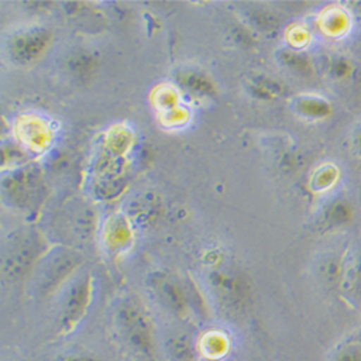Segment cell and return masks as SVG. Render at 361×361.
Wrapping results in <instances>:
<instances>
[{
    "mask_svg": "<svg viewBox=\"0 0 361 361\" xmlns=\"http://www.w3.org/2000/svg\"><path fill=\"white\" fill-rule=\"evenodd\" d=\"M114 321L120 337L132 351L154 358L157 351L154 326L139 304L126 300L117 308Z\"/></svg>",
    "mask_w": 361,
    "mask_h": 361,
    "instance_id": "obj_1",
    "label": "cell"
},
{
    "mask_svg": "<svg viewBox=\"0 0 361 361\" xmlns=\"http://www.w3.org/2000/svg\"><path fill=\"white\" fill-rule=\"evenodd\" d=\"M208 283L219 302L228 311H242L252 298L249 279L234 270H214L208 275Z\"/></svg>",
    "mask_w": 361,
    "mask_h": 361,
    "instance_id": "obj_2",
    "label": "cell"
},
{
    "mask_svg": "<svg viewBox=\"0 0 361 361\" xmlns=\"http://www.w3.org/2000/svg\"><path fill=\"white\" fill-rule=\"evenodd\" d=\"M149 286L152 289L158 302L175 315H184L188 308L184 288L171 275L157 272L150 275Z\"/></svg>",
    "mask_w": 361,
    "mask_h": 361,
    "instance_id": "obj_3",
    "label": "cell"
},
{
    "mask_svg": "<svg viewBox=\"0 0 361 361\" xmlns=\"http://www.w3.org/2000/svg\"><path fill=\"white\" fill-rule=\"evenodd\" d=\"M39 255L38 242L34 238H26L22 243L9 250L4 257V276L8 281H18L23 278L35 264Z\"/></svg>",
    "mask_w": 361,
    "mask_h": 361,
    "instance_id": "obj_4",
    "label": "cell"
},
{
    "mask_svg": "<svg viewBox=\"0 0 361 361\" xmlns=\"http://www.w3.org/2000/svg\"><path fill=\"white\" fill-rule=\"evenodd\" d=\"M90 296H92V288H90L88 279L77 281L67 292L61 312V324L66 333H70L85 315Z\"/></svg>",
    "mask_w": 361,
    "mask_h": 361,
    "instance_id": "obj_5",
    "label": "cell"
},
{
    "mask_svg": "<svg viewBox=\"0 0 361 361\" xmlns=\"http://www.w3.org/2000/svg\"><path fill=\"white\" fill-rule=\"evenodd\" d=\"M51 34L47 29H31V31L16 35L9 44V52L15 61L20 64L37 59L48 47Z\"/></svg>",
    "mask_w": 361,
    "mask_h": 361,
    "instance_id": "obj_6",
    "label": "cell"
},
{
    "mask_svg": "<svg viewBox=\"0 0 361 361\" xmlns=\"http://www.w3.org/2000/svg\"><path fill=\"white\" fill-rule=\"evenodd\" d=\"M340 288L353 304H361V249H355L343 260Z\"/></svg>",
    "mask_w": 361,
    "mask_h": 361,
    "instance_id": "obj_7",
    "label": "cell"
},
{
    "mask_svg": "<svg viewBox=\"0 0 361 361\" xmlns=\"http://www.w3.org/2000/svg\"><path fill=\"white\" fill-rule=\"evenodd\" d=\"M74 266H75V262L73 260L71 256H67V255L52 256L41 270V275H39L41 289L44 292H48L49 289H52L55 285L64 281V278L71 274Z\"/></svg>",
    "mask_w": 361,
    "mask_h": 361,
    "instance_id": "obj_8",
    "label": "cell"
},
{
    "mask_svg": "<svg viewBox=\"0 0 361 361\" xmlns=\"http://www.w3.org/2000/svg\"><path fill=\"white\" fill-rule=\"evenodd\" d=\"M179 82L188 90H191L192 93L200 94V96H212L216 93V88L213 81L209 80L207 75L201 73H194V71H185L180 74Z\"/></svg>",
    "mask_w": 361,
    "mask_h": 361,
    "instance_id": "obj_9",
    "label": "cell"
},
{
    "mask_svg": "<svg viewBox=\"0 0 361 361\" xmlns=\"http://www.w3.org/2000/svg\"><path fill=\"white\" fill-rule=\"evenodd\" d=\"M278 59L281 61L282 66L289 68L290 71L296 74H310L312 71L311 61L305 54H300L292 49H283L278 54Z\"/></svg>",
    "mask_w": 361,
    "mask_h": 361,
    "instance_id": "obj_10",
    "label": "cell"
},
{
    "mask_svg": "<svg viewBox=\"0 0 361 361\" xmlns=\"http://www.w3.org/2000/svg\"><path fill=\"white\" fill-rule=\"evenodd\" d=\"M253 92L257 93L260 99L272 100L281 97L285 93V87L275 78L260 75L253 78Z\"/></svg>",
    "mask_w": 361,
    "mask_h": 361,
    "instance_id": "obj_11",
    "label": "cell"
},
{
    "mask_svg": "<svg viewBox=\"0 0 361 361\" xmlns=\"http://www.w3.org/2000/svg\"><path fill=\"white\" fill-rule=\"evenodd\" d=\"M247 16L252 25L259 27L260 31H266V32L276 31V29L281 27V23H282L281 18L276 13L270 12L267 9H252L247 12Z\"/></svg>",
    "mask_w": 361,
    "mask_h": 361,
    "instance_id": "obj_12",
    "label": "cell"
},
{
    "mask_svg": "<svg viewBox=\"0 0 361 361\" xmlns=\"http://www.w3.org/2000/svg\"><path fill=\"white\" fill-rule=\"evenodd\" d=\"M168 351L173 361H195L194 345L185 336H176L169 340Z\"/></svg>",
    "mask_w": 361,
    "mask_h": 361,
    "instance_id": "obj_13",
    "label": "cell"
},
{
    "mask_svg": "<svg viewBox=\"0 0 361 361\" xmlns=\"http://www.w3.org/2000/svg\"><path fill=\"white\" fill-rule=\"evenodd\" d=\"M298 111L307 117L322 118L331 114V106L328 102L317 97H304L298 102Z\"/></svg>",
    "mask_w": 361,
    "mask_h": 361,
    "instance_id": "obj_14",
    "label": "cell"
},
{
    "mask_svg": "<svg viewBox=\"0 0 361 361\" xmlns=\"http://www.w3.org/2000/svg\"><path fill=\"white\" fill-rule=\"evenodd\" d=\"M331 361H361V343L347 341L338 345Z\"/></svg>",
    "mask_w": 361,
    "mask_h": 361,
    "instance_id": "obj_15",
    "label": "cell"
},
{
    "mask_svg": "<svg viewBox=\"0 0 361 361\" xmlns=\"http://www.w3.org/2000/svg\"><path fill=\"white\" fill-rule=\"evenodd\" d=\"M328 220L333 223L334 226H341V224H347L351 217H353V209L347 202L338 201L336 202L333 207H331L329 213H328Z\"/></svg>",
    "mask_w": 361,
    "mask_h": 361,
    "instance_id": "obj_16",
    "label": "cell"
},
{
    "mask_svg": "<svg viewBox=\"0 0 361 361\" xmlns=\"http://www.w3.org/2000/svg\"><path fill=\"white\" fill-rule=\"evenodd\" d=\"M331 74H333L336 78H344L350 74L351 66L344 58H336L333 63H331Z\"/></svg>",
    "mask_w": 361,
    "mask_h": 361,
    "instance_id": "obj_17",
    "label": "cell"
},
{
    "mask_svg": "<svg viewBox=\"0 0 361 361\" xmlns=\"http://www.w3.org/2000/svg\"><path fill=\"white\" fill-rule=\"evenodd\" d=\"M354 146L357 149L358 155L361 157V128H358V130H357V133L354 136Z\"/></svg>",
    "mask_w": 361,
    "mask_h": 361,
    "instance_id": "obj_18",
    "label": "cell"
},
{
    "mask_svg": "<svg viewBox=\"0 0 361 361\" xmlns=\"http://www.w3.org/2000/svg\"><path fill=\"white\" fill-rule=\"evenodd\" d=\"M353 11H354V13H355V16H357V20L358 22H361V2H355V4H353Z\"/></svg>",
    "mask_w": 361,
    "mask_h": 361,
    "instance_id": "obj_19",
    "label": "cell"
},
{
    "mask_svg": "<svg viewBox=\"0 0 361 361\" xmlns=\"http://www.w3.org/2000/svg\"><path fill=\"white\" fill-rule=\"evenodd\" d=\"M66 361H97L93 357H68L66 358Z\"/></svg>",
    "mask_w": 361,
    "mask_h": 361,
    "instance_id": "obj_20",
    "label": "cell"
}]
</instances>
